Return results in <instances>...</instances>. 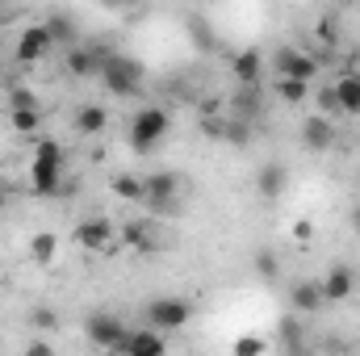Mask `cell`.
<instances>
[{
    "mask_svg": "<svg viewBox=\"0 0 360 356\" xmlns=\"http://www.w3.org/2000/svg\"><path fill=\"white\" fill-rule=\"evenodd\" d=\"M30 189L42 193V197L63 193V147H59L55 139H42V143H38L34 164H30Z\"/></svg>",
    "mask_w": 360,
    "mask_h": 356,
    "instance_id": "cell-1",
    "label": "cell"
},
{
    "mask_svg": "<svg viewBox=\"0 0 360 356\" xmlns=\"http://www.w3.org/2000/svg\"><path fill=\"white\" fill-rule=\"evenodd\" d=\"M101 80L109 84L113 96H139V89H143V63L130 59V55L109 51V55H101Z\"/></svg>",
    "mask_w": 360,
    "mask_h": 356,
    "instance_id": "cell-2",
    "label": "cell"
},
{
    "mask_svg": "<svg viewBox=\"0 0 360 356\" xmlns=\"http://www.w3.org/2000/svg\"><path fill=\"white\" fill-rule=\"evenodd\" d=\"M143 201L151 214H176L180 210V177L176 172H147L143 177Z\"/></svg>",
    "mask_w": 360,
    "mask_h": 356,
    "instance_id": "cell-3",
    "label": "cell"
},
{
    "mask_svg": "<svg viewBox=\"0 0 360 356\" xmlns=\"http://www.w3.org/2000/svg\"><path fill=\"white\" fill-rule=\"evenodd\" d=\"M168 109H160V105H147V109H139L134 113V122H130V147L134 151H151L164 134H168Z\"/></svg>",
    "mask_w": 360,
    "mask_h": 356,
    "instance_id": "cell-4",
    "label": "cell"
},
{
    "mask_svg": "<svg viewBox=\"0 0 360 356\" xmlns=\"http://www.w3.org/2000/svg\"><path fill=\"white\" fill-rule=\"evenodd\" d=\"M84 336H89L96 348H105V352H122L126 348V336H130V327L117 319V314H109V310H96L84 319Z\"/></svg>",
    "mask_w": 360,
    "mask_h": 356,
    "instance_id": "cell-5",
    "label": "cell"
},
{
    "mask_svg": "<svg viewBox=\"0 0 360 356\" xmlns=\"http://www.w3.org/2000/svg\"><path fill=\"white\" fill-rule=\"evenodd\" d=\"M143 314H147V327H155V331H180L193 319V306L184 298H151Z\"/></svg>",
    "mask_w": 360,
    "mask_h": 356,
    "instance_id": "cell-6",
    "label": "cell"
},
{
    "mask_svg": "<svg viewBox=\"0 0 360 356\" xmlns=\"http://www.w3.org/2000/svg\"><path fill=\"white\" fill-rule=\"evenodd\" d=\"M76 243H80L84 252H113V248H117L113 222H109V218H101V214L84 218V222L76 227Z\"/></svg>",
    "mask_w": 360,
    "mask_h": 356,
    "instance_id": "cell-7",
    "label": "cell"
},
{
    "mask_svg": "<svg viewBox=\"0 0 360 356\" xmlns=\"http://www.w3.org/2000/svg\"><path fill=\"white\" fill-rule=\"evenodd\" d=\"M276 76H297V80H310L319 76V59L310 51H297V46H281L276 51Z\"/></svg>",
    "mask_w": 360,
    "mask_h": 356,
    "instance_id": "cell-8",
    "label": "cell"
},
{
    "mask_svg": "<svg viewBox=\"0 0 360 356\" xmlns=\"http://www.w3.org/2000/svg\"><path fill=\"white\" fill-rule=\"evenodd\" d=\"M51 51H55V38H51L46 25L21 30V38H17V59H21V63H38V59H46Z\"/></svg>",
    "mask_w": 360,
    "mask_h": 356,
    "instance_id": "cell-9",
    "label": "cell"
},
{
    "mask_svg": "<svg viewBox=\"0 0 360 356\" xmlns=\"http://www.w3.org/2000/svg\"><path fill=\"white\" fill-rule=\"evenodd\" d=\"M302 143H306L314 155L331 151V147H335V122H331L327 113H314V117H306V122H302Z\"/></svg>",
    "mask_w": 360,
    "mask_h": 356,
    "instance_id": "cell-10",
    "label": "cell"
},
{
    "mask_svg": "<svg viewBox=\"0 0 360 356\" xmlns=\"http://www.w3.org/2000/svg\"><path fill=\"white\" fill-rule=\"evenodd\" d=\"M289 306H293L297 314H319V310L327 306L323 285H319V281H293V285H289Z\"/></svg>",
    "mask_w": 360,
    "mask_h": 356,
    "instance_id": "cell-11",
    "label": "cell"
},
{
    "mask_svg": "<svg viewBox=\"0 0 360 356\" xmlns=\"http://www.w3.org/2000/svg\"><path fill=\"white\" fill-rule=\"evenodd\" d=\"M319 285H323V298H327V302H348V298L356 293V272L348 265H335Z\"/></svg>",
    "mask_w": 360,
    "mask_h": 356,
    "instance_id": "cell-12",
    "label": "cell"
},
{
    "mask_svg": "<svg viewBox=\"0 0 360 356\" xmlns=\"http://www.w3.org/2000/svg\"><path fill=\"white\" fill-rule=\"evenodd\" d=\"M164 348H168L164 331L143 327V331H130V336H126V348H122V352H130V356H160Z\"/></svg>",
    "mask_w": 360,
    "mask_h": 356,
    "instance_id": "cell-13",
    "label": "cell"
},
{
    "mask_svg": "<svg viewBox=\"0 0 360 356\" xmlns=\"http://www.w3.org/2000/svg\"><path fill=\"white\" fill-rule=\"evenodd\" d=\"M331 96H335V109H340V113H360V76L356 72L340 76V80L331 84Z\"/></svg>",
    "mask_w": 360,
    "mask_h": 356,
    "instance_id": "cell-14",
    "label": "cell"
},
{
    "mask_svg": "<svg viewBox=\"0 0 360 356\" xmlns=\"http://www.w3.org/2000/svg\"><path fill=\"white\" fill-rule=\"evenodd\" d=\"M231 72H235V80H239V84L256 89V84H260V72H264V55H260V51H243V55H235Z\"/></svg>",
    "mask_w": 360,
    "mask_h": 356,
    "instance_id": "cell-15",
    "label": "cell"
},
{
    "mask_svg": "<svg viewBox=\"0 0 360 356\" xmlns=\"http://www.w3.org/2000/svg\"><path fill=\"white\" fill-rule=\"evenodd\" d=\"M68 72L72 76H101V51L92 46H68Z\"/></svg>",
    "mask_w": 360,
    "mask_h": 356,
    "instance_id": "cell-16",
    "label": "cell"
},
{
    "mask_svg": "<svg viewBox=\"0 0 360 356\" xmlns=\"http://www.w3.org/2000/svg\"><path fill=\"white\" fill-rule=\"evenodd\" d=\"M122 235H126V243H130L134 252H143V256H151V252H155V222H147V218L126 222V227H122Z\"/></svg>",
    "mask_w": 360,
    "mask_h": 356,
    "instance_id": "cell-17",
    "label": "cell"
},
{
    "mask_svg": "<svg viewBox=\"0 0 360 356\" xmlns=\"http://www.w3.org/2000/svg\"><path fill=\"white\" fill-rule=\"evenodd\" d=\"M285 184H289V172H285L281 164H264V168H260V177H256V189H260V197H264V201H276V197L285 193Z\"/></svg>",
    "mask_w": 360,
    "mask_h": 356,
    "instance_id": "cell-18",
    "label": "cell"
},
{
    "mask_svg": "<svg viewBox=\"0 0 360 356\" xmlns=\"http://www.w3.org/2000/svg\"><path fill=\"white\" fill-rule=\"evenodd\" d=\"M8 122H13L17 134H38L42 113H38V105H13V109H8Z\"/></svg>",
    "mask_w": 360,
    "mask_h": 356,
    "instance_id": "cell-19",
    "label": "cell"
},
{
    "mask_svg": "<svg viewBox=\"0 0 360 356\" xmlns=\"http://www.w3.org/2000/svg\"><path fill=\"white\" fill-rule=\"evenodd\" d=\"M105 122H109V113H105L101 105H80V109H76V130H80V134H101Z\"/></svg>",
    "mask_w": 360,
    "mask_h": 356,
    "instance_id": "cell-20",
    "label": "cell"
},
{
    "mask_svg": "<svg viewBox=\"0 0 360 356\" xmlns=\"http://www.w3.org/2000/svg\"><path fill=\"white\" fill-rule=\"evenodd\" d=\"M276 92H281V101L302 105V101L310 96V80H297V76H276Z\"/></svg>",
    "mask_w": 360,
    "mask_h": 356,
    "instance_id": "cell-21",
    "label": "cell"
},
{
    "mask_svg": "<svg viewBox=\"0 0 360 356\" xmlns=\"http://www.w3.org/2000/svg\"><path fill=\"white\" fill-rule=\"evenodd\" d=\"M55 252H59V239H55V235H34V239H30V260H34V265H51Z\"/></svg>",
    "mask_w": 360,
    "mask_h": 356,
    "instance_id": "cell-22",
    "label": "cell"
},
{
    "mask_svg": "<svg viewBox=\"0 0 360 356\" xmlns=\"http://www.w3.org/2000/svg\"><path fill=\"white\" fill-rule=\"evenodd\" d=\"M113 197H122V201H143V177H130V172L113 177Z\"/></svg>",
    "mask_w": 360,
    "mask_h": 356,
    "instance_id": "cell-23",
    "label": "cell"
},
{
    "mask_svg": "<svg viewBox=\"0 0 360 356\" xmlns=\"http://www.w3.org/2000/svg\"><path fill=\"white\" fill-rule=\"evenodd\" d=\"M252 268H256L260 281H276V276H281V260H276V252H269V248H260V252L252 256Z\"/></svg>",
    "mask_w": 360,
    "mask_h": 356,
    "instance_id": "cell-24",
    "label": "cell"
},
{
    "mask_svg": "<svg viewBox=\"0 0 360 356\" xmlns=\"http://www.w3.org/2000/svg\"><path fill=\"white\" fill-rule=\"evenodd\" d=\"M30 323H34L38 331H51V327L59 323V314H55L51 306H38V310H30Z\"/></svg>",
    "mask_w": 360,
    "mask_h": 356,
    "instance_id": "cell-25",
    "label": "cell"
},
{
    "mask_svg": "<svg viewBox=\"0 0 360 356\" xmlns=\"http://www.w3.org/2000/svg\"><path fill=\"white\" fill-rule=\"evenodd\" d=\"M46 30H51V38H55V42H72V25H68V17H51V21H46Z\"/></svg>",
    "mask_w": 360,
    "mask_h": 356,
    "instance_id": "cell-26",
    "label": "cell"
},
{
    "mask_svg": "<svg viewBox=\"0 0 360 356\" xmlns=\"http://www.w3.org/2000/svg\"><path fill=\"white\" fill-rule=\"evenodd\" d=\"M269 344L264 340H256V336H243V340H235V352L239 356H256V352H264Z\"/></svg>",
    "mask_w": 360,
    "mask_h": 356,
    "instance_id": "cell-27",
    "label": "cell"
},
{
    "mask_svg": "<svg viewBox=\"0 0 360 356\" xmlns=\"http://www.w3.org/2000/svg\"><path fill=\"white\" fill-rule=\"evenodd\" d=\"M285 348H289V352H297V348H302V336H297V323H285Z\"/></svg>",
    "mask_w": 360,
    "mask_h": 356,
    "instance_id": "cell-28",
    "label": "cell"
},
{
    "mask_svg": "<svg viewBox=\"0 0 360 356\" xmlns=\"http://www.w3.org/2000/svg\"><path fill=\"white\" fill-rule=\"evenodd\" d=\"M13 105H38V101H34V96H30V92H13V96H8V109H13Z\"/></svg>",
    "mask_w": 360,
    "mask_h": 356,
    "instance_id": "cell-29",
    "label": "cell"
},
{
    "mask_svg": "<svg viewBox=\"0 0 360 356\" xmlns=\"http://www.w3.org/2000/svg\"><path fill=\"white\" fill-rule=\"evenodd\" d=\"M352 222H356V231H360V210H356V214H352Z\"/></svg>",
    "mask_w": 360,
    "mask_h": 356,
    "instance_id": "cell-30",
    "label": "cell"
},
{
    "mask_svg": "<svg viewBox=\"0 0 360 356\" xmlns=\"http://www.w3.org/2000/svg\"><path fill=\"white\" fill-rule=\"evenodd\" d=\"M105 4H130V0H105Z\"/></svg>",
    "mask_w": 360,
    "mask_h": 356,
    "instance_id": "cell-31",
    "label": "cell"
},
{
    "mask_svg": "<svg viewBox=\"0 0 360 356\" xmlns=\"http://www.w3.org/2000/svg\"><path fill=\"white\" fill-rule=\"evenodd\" d=\"M0 4H4V0H0Z\"/></svg>",
    "mask_w": 360,
    "mask_h": 356,
    "instance_id": "cell-32",
    "label": "cell"
},
{
    "mask_svg": "<svg viewBox=\"0 0 360 356\" xmlns=\"http://www.w3.org/2000/svg\"><path fill=\"white\" fill-rule=\"evenodd\" d=\"M356 76H360V72H356Z\"/></svg>",
    "mask_w": 360,
    "mask_h": 356,
    "instance_id": "cell-33",
    "label": "cell"
}]
</instances>
